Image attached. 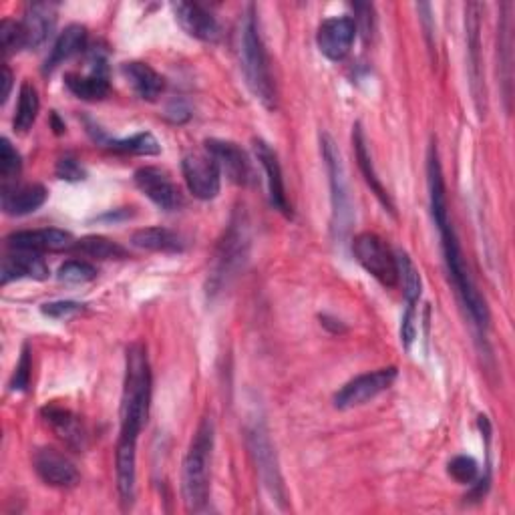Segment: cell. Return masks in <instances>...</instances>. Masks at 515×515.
<instances>
[{"instance_id": "cell-24", "label": "cell", "mask_w": 515, "mask_h": 515, "mask_svg": "<svg viewBox=\"0 0 515 515\" xmlns=\"http://www.w3.org/2000/svg\"><path fill=\"white\" fill-rule=\"evenodd\" d=\"M47 190L41 184L27 186H5L3 188V210L9 216H27L37 212L47 202Z\"/></svg>"}, {"instance_id": "cell-6", "label": "cell", "mask_w": 515, "mask_h": 515, "mask_svg": "<svg viewBox=\"0 0 515 515\" xmlns=\"http://www.w3.org/2000/svg\"><path fill=\"white\" fill-rule=\"evenodd\" d=\"M248 445H250V451L254 455L262 485L270 493L272 501L278 503L284 509L286 507L284 481H282V475H280V469H278V463H276V453H274L272 441H270L268 431L262 423H254L248 429Z\"/></svg>"}, {"instance_id": "cell-7", "label": "cell", "mask_w": 515, "mask_h": 515, "mask_svg": "<svg viewBox=\"0 0 515 515\" xmlns=\"http://www.w3.org/2000/svg\"><path fill=\"white\" fill-rule=\"evenodd\" d=\"M353 252L357 262L383 286H397V260L385 240L377 234L363 232L353 242Z\"/></svg>"}, {"instance_id": "cell-29", "label": "cell", "mask_w": 515, "mask_h": 515, "mask_svg": "<svg viewBox=\"0 0 515 515\" xmlns=\"http://www.w3.org/2000/svg\"><path fill=\"white\" fill-rule=\"evenodd\" d=\"M395 260H397V284L403 286V294L407 300L409 308H415V304L421 298L423 292V282H421V274L415 266V262L411 260V256L403 250L395 252Z\"/></svg>"}, {"instance_id": "cell-4", "label": "cell", "mask_w": 515, "mask_h": 515, "mask_svg": "<svg viewBox=\"0 0 515 515\" xmlns=\"http://www.w3.org/2000/svg\"><path fill=\"white\" fill-rule=\"evenodd\" d=\"M214 449V423L206 417L186 453L182 467V495L190 511H200L210 499V463Z\"/></svg>"}, {"instance_id": "cell-23", "label": "cell", "mask_w": 515, "mask_h": 515, "mask_svg": "<svg viewBox=\"0 0 515 515\" xmlns=\"http://www.w3.org/2000/svg\"><path fill=\"white\" fill-rule=\"evenodd\" d=\"M55 21H57L55 5H49V3L31 5L21 23L23 31H25L27 49L35 51V49L43 47L55 29Z\"/></svg>"}, {"instance_id": "cell-38", "label": "cell", "mask_w": 515, "mask_h": 515, "mask_svg": "<svg viewBox=\"0 0 515 515\" xmlns=\"http://www.w3.org/2000/svg\"><path fill=\"white\" fill-rule=\"evenodd\" d=\"M55 174L59 180H65V182H81L87 178L83 165L71 157V155H65L57 161V167H55Z\"/></svg>"}, {"instance_id": "cell-22", "label": "cell", "mask_w": 515, "mask_h": 515, "mask_svg": "<svg viewBox=\"0 0 515 515\" xmlns=\"http://www.w3.org/2000/svg\"><path fill=\"white\" fill-rule=\"evenodd\" d=\"M353 145H355V155H357V163L361 167V174L365 178V182L369 184L371 192L379 198V202L387 208V212L391 216H397V210H395V204L387 192V188L383 186L377 169H375V163H373V157H371V151H369V145H367V137H365V131L361 127V123H357L353 127Z\"/></svg>"}, {"instance_id": "cell-13", "label": "cell", "mask_w": 515, "mask_h": 515, "mask_svg": "<svg viewBox=\"0 0 515 515\" xmlns=\"http://www.w3.org/2000/svg\"><path fill=\"white\" fill-rule=\"evenodd\" d=\"M248 248V236H246V224L234 222L226 234V238L220 244V250L216 254V264H214V274H212V286L222 288L224 282H228L230 276L240 268L244 262Z\"/></svg>"}, {"instance_id": "cell-26", "label": "cell", "mask_w": 515, "mask_h": 515, "mask_svg": "<svg viewBox=\"0 0 515 515\" xmlns=\"http://www.w3.org/2000/svg\"><path fill=\"white\" fill-rule=\"evenodd\" d=\"M85 47H87V29L81 25H69L55 41L51 55L47 57V63L43 67V73L45 75L53 73L59 65H63L71 57L79 55Z\"/></svg>"}, {"instance_id": "cell-9", "label": "cell", "mask_w": 515, "mask_h": 515, "mask_svg": "<svg viewBox=\"0 0 515 515\" xmlns=\"http://www.w3.org/2000/svg\"><path fill=\"white\" fill-rule=\"evenodd\" d=\"M182 174L194 198L204 202L218 198L222 188V174L208 153H188L182 161Z\"/></svg>"}, {"instance_id": "cell-19", "label": "cell", "mask_w": 515, "mask_h": 515, "mask_svg": "<svg viewBox=\"0 0 515 515\" xmlns=\"http://www.w3.org/2000/svg\"><path fill=\"white\" fill-rule=\"evenodd\" d=\"M65 85L67 89L83 101H103L105 97H109L111 93V85H109V75H107V67H105V59L95 53L93 59V67L89 75H75L69 73L65 77Z\"/></svg>"}, {"instance_id": "cell-17", "label": "cell", "mask_w": 515, "mask_h": 515, "mask_svg": "<svg viewBox=\"0 0 515 515\" xmlns=\"http://www.w3.org/2000/svg\"><path fill=\"white\" fill-rule=\"evenodd\" d=\"M33 465L37 475L51 487H75L79 483V471L69 457L53 447H41L35 451Z\"/></svg>"}, {"instance_id": "cell-11", "label": "cell", "mask_w": 515, "mask_h": 515, "mask_svg": "<svg viewBox=\"0 0 515 515\" xmlns=\"http://www.w3.org/2000/svg\"><path fill=\"white\" fill-rule=\"evenodd\" d=\"M206 153L216 161V165L220 167V174L226 176L232 184H252L254 171L240 145L224 139H206Z\"/></svg>"}, {"instance_id": "cell-25", "label": "cell", "mask_w": 515, "mask_h": 515, "mask_svg": "<svg viewBox=\"0 0 515 515\" xmlns=\"http://www.w3.org/2000/svg\"><path fill=\"white\" fill-rule=\"evenodd\" d=\"M121 73L131 85V89L135 91V95L143 101H155L163 93V87H165L163 77L147 63H141V61L123 63Z\"/></svg>"}, {"instance_id": "cell-14", "label": "cell", "mask_w": 515, "mask_h": 515, "mask_svg": "<svg viewBox=\"0 0 515 515\" xmlns=\"http://www.w3.org/2000/svg\"><path fill=\"white\" fill-rule=\"evenodd\" d=\"M7 244L11 250H25L35 254L45 252H67L73 250L77 240L71 232L59 230V228H45V230H25L15 232L7 238Z\"/></svg>"}, {"instance_id": "cell-34", "label": "cell", "mask_w": 515, "mask_h": 515, "mask_svg": "<svg viewBox=\"0 0 515 515\" xmlns=\"http://www.w3.org/2000/svg\"><path fill=\"white\" fill-rule=\"evenodd\" d=\"M97 278V268L85 260H69L59 268V280L67 284H87Z\"/></svg>"}, {"instance_id": "cell-27", "label": "cell", "mask_w": 515, "mask_h": 515, "mask_svg": "<svg viewBox=\"0 0 515 515\" xmlns=\"http://www.w3.org/2000/svg\"><path fill=\"white\" fill-rule=\"evenodd\" d=\"M135 248L161 254H180L186 250V240L167 228H141L131 236Z\"/></svg>"}, {"instance_id": "cell-21", "label": "cell", "mask_w": 515, "mask_h": 515, "mask_svg": "<svg viewBox=\"0 0 515 515\" xmlns=\"http://www.w3.org/2000/svg\"><path fill=\"white\" fill-rule=\"evenodd\" d=\"M47 280L49 278V266L41 258V254L25 252V250H11L3 258V272H0V282L3 286L11 284L13 280Z\"/></svg>"}, {"instance_id": "cell-30", "label": "cell", "mask_w": 515, "mask_h": 515, "mask_svg": "<svg viewBox=\"0 0 515 515\" xmlns=\"http://www.w3.org/2000/svg\"><path fill=\"white\" fill-rule=\"evenodd\" d=\"M75 252H79L81 256H87V258H93V260H125L129 258V252L109 240V238H103V236H87V238H81L77 240Z\"/></svg>"}, {"instance_id": "cell-15", "label": "cell", "mask_w": 515, "mask_h": 515, "mask_svg": "<svg viewBox=\"0 0 515 515\" xmlns=\"http://www.w3.org/2000/svg\"><path fill=\"white\" fill-rule=\"evenodd\" d=\"M481 5L471 3L465 7V29H467V53H469V73H471V91L477 103V111H485V89L481 75Z\"/></svg>"}, {"instance_id": "cell-31", "label": "cell", "mask_w": 515, "mask_h": 515, "mask_svg": "<svg viewBox=\"0 0 515 515\" xmlns=\"http://www.w3.org/2000/svg\"><path fill=\"white\" fill-rule=\"evenodd\" d=\"M39 109H41V101H39L37 89L31 83H23L19 93V107L15 115V129L19 133H27L37 121Z\"/></svg>"}, {"instance_id": "cell-10", "label": "cell", "mask_w": 515, "mask_h": 515, "mask_svg": "<svg viewBox=\"0 0 515 515\" xmlns=\"http://www.w3.org/2000/svg\"><path fill=\"white\" fill-rule=\"evenodd\" d=\"M133 180L139 192L163 212H176L186 204L182 190L171 182L169 176L159 167H151V165L139 167L135 171Z\"/></svg>"}, {"instance_id": "cell-12", "label": "cell", "mask_w": 515, "mask_h": 515, "mask_svg": "<svg viewBox=\"0 0 515 515\" xmlns=\"http://www.w3.org/2000/svg\"><path fill=\"white\" fill-rule=\"evenodd\" d=\"M357 39V25L351 17L326 19L316 33V45L320 53L330 61L345 59Z\"/></svg>"}, {"instance_id": "cell-8", "label": "cell", "mask_w": 515, "mask_h": 515, "mask_svg": "<svg viewBox=\"0 0 515 515\" xmlns=\"http://www.w3.org/2000/svg\"><path fill=\"white\" fill-rule=\"evenodd\" d=\"M397 375L399 373L395 367H387V369H379L373 373H365V375L349 381L334 395V407L340 411H347V409L361 407V405L373 401L375 397L385 393L395 383Z\"/></svg>"}, {"instance_id": "cell-35", "label": "cell", "mask_w": 515, "mask_h": 515, "mask_svg": "<svg viewBox=\"0 0 515 515\" xmlns=\"http://www.w3.org/2000/svg\"><path fill=\"white\" fill-rule=\"evenodd\" d=\"M449 475L461 483V485H473V481L479 475V467L477 461L469 455H457L451 463H449Z\"/></svg>"}, {"instance_id": "cell-40", "label": "cell", "mask_w": 515, "mask_h": 515, "mask_svg": "<svg viewBox=\"0 0 515 515\" xmlns=\"http://www.w3.org/2000/svg\"><path fill=\"white\" fill-rule=\"evenodd\" d=\"M11 89H13V73L7 65H3V95H0V101L7 103V99L11 95Z\"/></svg>"}, {"instance_id": "cell-16", "label": "cell", "mask_w": 515, "mask_h": 515, "mask_svg": "<svg viewBox=\"0 0 515 515\" xmlns=\"http://www.w3.org/2000/svg\"><path fill=\"white\" fill-rule=\"evenodd\" d=\"M254 153L256 159L260 161L264 174H266V184H268V196L270 204L276 212H280L286 218H292V206L286 196V186L282 178V167L278 161L276 151L262 139H254Z\"/></svg>"}, {"instance_id": "cell-2", "label": "cell", "mask_w": 515, "mask_h": 515, "mask_svg": "<svg viewBox=\"0 0 515 515\" xmlns=\"http://www.w3.org/2000/svg\"><path fill=\"white\" fill-rule=\"evenodd\" d=\"M427 188H429V204H431V216L433 222L439 230L441 236V248H443V258L445 266L449 272V278L455 286V292L465 306L471 322L483 332L489 328V310L483 300V296L477 292L463 252L461 244L457 240L453 222L449 218V206H447V190H445V180H443V169L439 161V153L435 143H431L429 153H427Z\"/></svg>"}, {"instance_id": "cell-3", "label": "cell", "mask_w": 515, "mask_h": 515, "mask_svg": "<svg viewBox=\"0 0 515 515\" xmlns=\"http://www.w3.org/2000/svg\"><path fill=\"white\" fill-rule=\"evenodd\" d=\"M242 69L246 83L252 91V95L270 111L276 109L278 97H276V85L270 71V59L260 35L258 19L254 7L248 9L244 29H242Z\"/></svg>"}, {"instance_id": "cell-36", "label": "cell", "mask_w": 515, "mask_h": 515, "mask_svg": "<svg viewBox=\"0 0 515 515\" xmlns=\"http://www.w3.org/2000/svg\"><path fill=\"white\" fill-rule=\"evenodd\" d=\"M31 371H33V363H31V353H29V347L23 349V355H21V361L13 373V379L9 383V389L13 393H23L29 389L31 385Z\"/></svg>"}, {"instance_id": "cell-33", "label": "cell", "mask_w": 515, "mask_h": 515, "mask_svg": "<svg viewBox=\"0 0 515 515\" xmlns=\"http://www.w3.org/2000/svg\"><path fill=\"white\" fill-rule=\"evenodd\" d=\"M23 169V161L19 151L13 147V143L3 137L0 139V178L5 182H13L15 178H19Z\"/></svg>"}, {"instance_id": "cell-5", "label": "cell", "mask_w": 515, "mask_h": 515, "mask_svg": "<svg viewBox=\"0 0 515 515\" xmlns=\"http://www.w3.org/2000/svg\"><path fill=\"white\" fill-rule=\"evenodd\" d=\"M322 157L326 163L328 180H330V200H332V232L336 238H345L351 230L353 222V210H351V198L345 178V167H342L340 153L334 145V141L328 135H322Z\"/></svg>"}, {"instance_id": "cell-20", "label": "cell", "mask_w": 515, "mask_h": 515, "mask_svg": "<svg viewBox=\"0 0 515 515\" xmlns=\"http://www.w3.org/2000/svg\"><path fill=\"white\" fill-rule=\"evenodd\" d=\"M41 417L55 431V435L61 441H65V445H69L71 449L83 451L87 447V431L83 427V421L69 409L49 405L41 411Z\"/></svg>"}, {"instance_id": "cell-39", "label": "cell", "mask_w": 515, "mask_h": 515, "mask_svg": "<svg viewBox=\"0 0 515 515\" xmlns=\"http://www.w3.org/2000/svg\"><path fill=\"white\" fill-rule=\"evenodd\" d=\"M353 9L359 13V17L353 19L355 25H357V31H359V25H361L365 39H369L371 31H373V7L371 5H353Z\"/></svg>"}, {"instance_id": "cell-32", "label": "cell", "mask_w": 515, "mask_h": 515, "mask_svg": "<svg viewBox=\"0 0 515 515\" xmlns=\"http://www.w3.org/2000/svg\"><path fill=\"white\" fill-rule=\"evenodd\" d=\"M0 49H3L5 57H11V55L19 53L21 49H27L25 31H23L21 23L9 21V19L0 23Z\"/></svg>"}, {"instance_id": "cell-37", "label": "cell", "mask_w": 515, "mask_h": 515, "mask_svg": "<svg viewBox=\"0 0 515 515\" xmlns=\"http://www.w3.org/2000/svg\"><path fill=\"white\" fill-rule=\"evenodd\" d=\"M41 312L49 318H55V320H69V318L83 312V304L73 302V300H57V302L43 304Z\"/></svg>"}, {"instance_id": "cell-18", "label": "cell", "mask_w": 515, "mask_h": 515, "mask_svg": "<svg viewBox=\"0 0 515 515\" xmlns=\"http://www.w3.org/2000/svg\"><path fill=\"white\" fill-rule=\"evenodd\" d=\"M180 27L194 39L204 43H216L220 39V25L216 17L198 3H174L171 5Z\"/></svg>"}, {"instance_id": "cell-28", "label": "cell", "mask_w": 515, "mask_h": 515, "mask_svg": "<svg viewBox=\"0 0 515 515\" xmlns=\"http://www.w3.org/2000/svg\"><path fill=\"white\" fill-rule=\"evenodd\" d=\"M95 141H99L103 147H107V149H111L115 153L157 155L161 151L159 141L149 131H141V133H135V135L125 137V139H109L105 135H99V137H95Z\"/></svg>"}, {"instance_id": "cell-1", "label": "cell", "mask_w": 515, "mask_h": 515, "mask_svg": "<svg viewBox=\"0 0 515 515\" xmlns=\"http://www.w3.org/2000/svg\"><path fill=\"white\" fill-rule=\"evenodd\" d=\"M151 367L141 342H133L125 355V381L121 397V431L115 449L117 491L123 507L135 501L137 483V439L149 419Z\"/></svg>"}, {"instance_id": "cell-41", "label": "cell", "mask_w": 515, "mask_h": 515, "mask_svg": "<svg viewBox=\"0 0 515 515\" xmlns=\"http://www.w3.org/2000/svg\"><path fill=\"white\" fill-rule=\"evenodd\" d=\"M53 125H55V133H63V131H65V125H63V123H59L57 113H53Z\"/></svg>"}]
</instances>
